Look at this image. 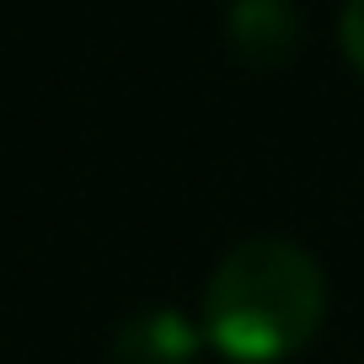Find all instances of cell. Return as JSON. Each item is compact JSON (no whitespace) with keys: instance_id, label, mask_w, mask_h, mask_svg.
Returning a JSON list of instances; mask_svg holds the SVG:
<instances>
[{"instance_id":"1","label":"cell","mask_w":364,"mask_h":364,"mask_svg":"<svg viewBox=\"0 0 364 364\" xmlns=\"http://www.w3.org/2000/svg\"><path fill=\"white\" fill-rule=\"evenodd\" d=\"M327 311V279L300 241L252 236L215 262L204 284V332L241 364H273L306 348Z\"/></svg>"},{"instance_id":"2","label":"cell","mask_w":364,"mask_h":364,"mask_svg":"<svg viewBox=\"0 0 364 364\" xmlns=\"http://www.w3.org/2000/svg\"><path fill=\"white\" fill-rule=\"evenodd\" d=\"M225 33H230V48L247 65L273 70V65H284V59H295L306 22H300V11L289 0H230Z\"/></svg>"},{"instance_id":"3","label":"cell","mask_w":364,"mask_h":364,"mask_svg":"<svg viewBox=\"0 0 364 364\" xmlns=\"http://www.w3.org/2000/svg\"><path fill=\"white\" fill-rule=\"evenodd\" d=\"M204 332L177 306H150L129 316L113 338V364H193Z\"/></svg>"},{"instance_id":"4","label":"cell","mask_w":364,"mask_h":364,"mask_svg":"<svg viewBox=\"0 0 364 364\" xmlns=\"http://www.w3.org/2000/svg\"><path fill=\"white\" fill-rule=\"evenodd\" d=\"M338 33H343V48H348V59L364 70V0H348V6H343Z\"/></svg>"}]
</instances>
